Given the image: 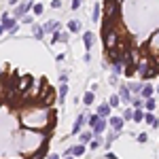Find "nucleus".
I'll use <instances>...</instances> for the list:
<instances>
[{
  "label": "nucleus",
  "mask_w": 159,
  "mask_h": 159,
  "mask_svg": "<svg viewBox=\"0 0 159 159\" xmlns=\"http://www.w3.org/2000/svg\"><path fill=\"white\" fill-rule=\"evenodd\" d=\"M45 142H47V134L43 132H32V129H21L19 134V151L28 155V153H36L40 148H45Z\"/></svg>",
  "instance_id": "f257e3e1"
},
{
  "label": "nucleus",
  "mask_w": 159,
  "mask_h": 159,
  "mask_svg": "<svg viewBox=\"0 0 159 159\" xmlns=\"http://www.w3.org/2000/svg\"><path fill=\"white\" fill-rule=\"evenodd\" d=\"M57 102V91L53 89V87L49 85V83H45V87H43V91H40V96H38L36 100V104L38 106H43V108H47L49 110L53 104Z\"/></svg>",
  "instance_id": "f03ea898"
},
{
  "label": "nucleus",
  "mask_w": 159,
  "mask_h": 159,
  "mask_svg": "<svg viewBox=\"0 0 159 159\" xmlns=\"http://www.w3.org/2000/svg\"><path fill=\"white\" fill-rule=\"evenodd\" d=\"M119 11H121V4H119V2H115V0H104V19L117 21V19H119Z\"/></svg>",
  "instance_id": "7ed1b4c3"
},
{
  "label": "nucleus",
  "mask_w": 159,
  "mask_h": 159,
  "mask_svg": "<svg viewBox=\"0 0 159 159\" xmlns=\"http://www.w3.org/2000/svg\"><path fill=\"white\" fill-rule=\"evenodd\" d=\"M15 32L17 30V19H11L9 17V13H2L0 15V34H4V32Z\"/></svg>",
  "instance_id": "20e7f679"
},
{
  "label": "nucleus",
  "mask_w": 159,
  "mask_h": 159,
  "mask_svg": "<svg viewBox=\"0 0 159 159\" xmlns=\"http://www.w3.org/2000/svg\"><path fill=\"white\" fill-rule=\"evenodd\" d=\"M32 76L30 74H24V76H19L17 79V91H19V96H24V93H28V89L32 87Z\"/></svg>",
  "instance_id": "39448f33"
},
{
  "label": "nucleus",
  "mask_w": 159,
  "mask_h": 159,
  "mask_svg": "<svg viewBox=\"0 0 159 159\" xmlns=\"http://www.w3.org/2000/svg\"><path fill=\"white\" fill-rule=\"evenodd\" d=\"M151 66H153V61H151L147 55H144V57H140V60L136 61V72H138L140 76H142V79H144V74L151 70Z\"/></svg>",
  "instance_id": "423d86ee"
},
{
  "label": "nucleus",
  "mask_w": 159,
  "mask_h": 159,
  "mask_svg": "<svg viewBox=\"0 0 159 159\" xmlns=\"http://www.w3.org/2000/svg\"><path fill=\"white\" fill-rule=\"evenodd\" d=\"M106 129H108V119H100L96 127L91 129V134H93V138H102V134H106Z\"/></svg>",
  "instance_id": "0eeeda50"
},
{
  "label": "nucleus",
  "mask_w": 159,
  "mask_h": 159,
  "mask_svg": "<svg viewBox=\"0 0 159 159\" xmlns=\"http://www.w3.org/2000/svg\"><path fill=\"white\" fill-rule=\"evenodd\" d=\"M123 119L121 117H117V115H112V117H108V127L112 129V132H117V134H121V129H123Z\"/></svg>",
  "instance_id": "6e6552de"
},
{
  "label": "nucleus",
  "mask_w": 159,
  "mask_h": 159,
  "mask_svg": "<svg viewBox=\"0 0 159 159\" xmlns=\"http://www.w3.org/2000/svg\"><path fill=\"white\" fill-rule=\"evenodd\" d=\"M117 96H119V100H121V102H125V104H129V102H132V98H134V96L129 93L127 85H119V93H117Z\"/></svg>",
  "instance_id": "1a4fd4ad"
},
{
  "label": "nucleus",
  "mask_w": 159,
  "mask_h": 159,
  "mask_svg": "<svg viewBox=\"0 0 159 159\" xmlns=\"http://www.w3.org/2000/svg\"><path fill=\"white\" fill-rule=\"evenodd\" d=\"M110 110H112V108L108 106V102H102V104L98 106V110H96V115H98L100 119H108V117H110Z\"/></svg>",
  "instance_id": "9d476101"
},
{
  "label": "nucleus",
  "mask_w": 159,
  "mask_h": 159,
  "mask_svg": "<svg viewBox=\"0 0 159 159\" xmlns=\"http://www.w3.org/2000/svg\"><path fill=\"white\" fill-rule=\"evenodd\" d=\"M32 9V2H19L15 9V17H25V13Z\"/></svg>",
  "instance_id": "9b49d317"
},
{
  "label": "nucleus",
  "mask_w": 159,
  "mask_h": 159,
  "mask_svg": "<svg viewBox=\"0 0 159 159\" xmlns=\"http://www.w3.org/2000/svg\"><path fill=\"white\" fill-rule=\"evenodd\" d=\"M93 40H96L93 32H89V30H87L85 34H83V45H85V53H89V49L93 47Z\"/></svg>",
  "instance_id": "f8f14e48"
},
{
  "label": "nucleus",
  "mask_w": 159,
  "mask_h": 159,
  "mask_svg": "<svg viewBox=\"0 0 159 159\" xmlns=\"http://www.w3.org/2000/svg\"><path fill=\"white\" fill-rule=\"evenodd\" d=\"M83 123H85V115H76V121H74L70 134H81L83 132Z\"/></svg>",
  "instance_id": "ddd939ff"
},
{
  "label": "nucleus",
  "mask_w": 159,
  "mask_h": 159,
  "mask_svg": "<svg viewBox=\"0 0 159 159\" xmlns=\"http://www.w3.org/2000/svg\"><path fill=\"white\" fill-rule=\"evenodd\" d=\"M106 55H108V60L112 61V64H115V61H123V53L117 49V47H115V49H108V51H106Z\"/></svg>",
  "instance_id": "4468645a"
},
{
  "label": "nucleus",
  "mask_w": 159,
  "mask_h": 159,
  "mask_svg": "<svg viewBox=\"0 0 159 159\" xmlns=\"http://www.w3.org/2000/svg\"><path fill=\"white\" fill-rule=\"evenodd\" d=\"M43 30H45V34H55V32H60V21H47L43 25Z\"/></svg>",
  "instance_id": "2eb2a0df"
},
{
  "label": "nucleus",
  "mask_w": 159,
  "mask_h": 159,
  "mask_svg": "<svg viewBox=\"0 0 159 159\" xmlns=\"http://www.w3.org/2000/svg\"><path fill=\"white\" fill-rule=\"evenodd\" d=\"M85 144H81V142H79V144H74V147H70V155H72L74 159L76 157H83V155H85Z\"/></svg>",
  "instance_id": "dca6fc26"
},
{
  "label": "nucleus",
  "mask_w": 159,
  "mask_h": 159,
  "mask_svg": "<svg viewBox=\"0 0 159 159\" xmlns=\"http://www.w3.org/2000/svg\"><path fill=\"white\" fill-rule=\"evenodd\" d=\"M142 87H144V83H129L127 89H129L132 96H140V93H142Z\"/></svg>",
  "instance_id": "f3484780"
},
{
  "label": "nucleus",
  "mask_w": 159,
  "mask_h": 159,
  "mask_svg": "<svg viewBox=\"0 0 159 159\" xmlns=\"http://www.w3.org/2000/svg\"><path fill=\"white\" fill-rule=\"evenodd\" d=\"M79 138H81V144H85V147H87V144L93 140V134H91V129H87V132H81Z\"/></svg>",
  "instance_id": "a211bd4d"
},
{
  "label": "nucleus",
  "mask_w": 159,
  "mask_h": 159,
  "mask_svg": "<svg viewBox=\"0 0 159 159\" xmlns=\"http://www.w3.org/2000/svg\"><path fill=\"white\" fill-rule=\"evenodd\" d=\"M68 96V83H61L60 89H57V102H64Z\"/></svg>",
  "instance_id": "6ab92c4d"
},
{
  "label": "nucleus",
  "mask_w": 159,
  "mask_h": 159,
  "mask_svg": "<svg viewBox=\"0 0 159 159\" xmlns=\"http://www.w3.org/2000/svg\"><path fill=\"white\" fill-rule=\"evenodd\" d=\"M119 138V134L117 132H110V134H106V138H104V148H110L112 147V142Z\"/></svg>",
  "instance_id": "aec40b11"
},
{
  "label": "nucleus",
  "mask_w": 159,
  "mask_h": 159,
  "mask_svg": "<svg viewBox=\"0 0 159 159\" xmlns=\"http://www.w3.org/2000/svg\"><path fill=\"white\" fill-rule=\"evenodd\" d=\"M98 121H100V117L96 115V112H91V115H89V117L85 119V123H87V127H89V129H93V127H96V123H98Z\"/></svg>",
  "instance_id": "412c9836"
},
{
  "label": "nucleus",
  "mask_w": 159,
  "mask_h": 159,
  "mask_svg": "<svg viewBox=\"0 0 159 159\" xmlns=\"http://www.w3.org/2000/svg\"><path fill=\"white\" fill-rule=\"evenodd\" d=\"M129 104H132L134 108H144V98H142V96H134Z\"/></svg>",
  "instance_id": "4be33fe9"
},
{
  "label": "nucleus",
  "mask_w": 159,
  "mask_h": 159,
  "mask_svg": "<svg viewBox=\"0 0 159 159\" xmlns=\"http://www.w3.org/2000/svg\"><path fill=\"white\" fill-rule=\"evenodd\" d=\"M132 121H136V123L144 121V108H134V117H132Z\"/></svg>",
  "instance_id": "5701e85b"
},
{
  "label": "nucleus",
  "mask_w": 159,
  "mask_h": 159,
  "mask_svg": "<svg viewBox=\"0 0 159 159\" xmlns=\"http://www.w3.org/2000/svg\"><path fill=\"white\" fill-rule=\"evenodd\" d=\"M155 106H157L155 98H147V100H144V110H147V112H153V110H155Z\"/></svg>",
  "instance_id": "b1692460"
},
{
  "label": "nucleus",
  "mask_w": 159,
  "mask_h": 159,
  "mask_svg": "<svg viewBox=\"0 0 159 159\" xmlns=\"http://www.w3.org/2000/svg\"><path fill=\"white\" fill-rule=\"evenodd\" d=\"M32 34H34V38H36V40H40V38L45 36V30H43V25H34V28H32Z\"/></svg>",
  "instance_id": "393cba45"
},
{
  "label": "nucleus",
  "mask_w": 159,
  "mask_h": 159,
  "mask_svg": "<svg viewBox=\"0 0 159 159\" xmlns=\"http://www.w3.org/2000/svg\"><path fill=\"white\" fill-rule=\"evenodd\" d=\"M123 70H125L123 61H115V64H112V74H117V76H119V74H123Z\"/></svg>",
  "instance_id": "a878e982"
},
{
  "label": "nucleus",
  "mask_w": 159,
  "mask_h": 159,
  "mask_svg": "<svg viewBox=\"0 0 159 159\" xmlns=\"http://www.w3.org/2000/svg\"><path fill=\"white\" fill-rule=\"evenodd\" d=\"M153 91H155V89H153V85H144V87H142V93H140V96H142L144 100H147V98H153Z\"/></svg>",
  "instance_id": "bb28decb"
},
{
  "label": "nucleus",
  "mask_w": 159,
  "mask_h": 159,
  "mask_svg": "<svg viewBox=\"0 0 159 159\" xmlns=\"http://www.w3.org/2000/svg\"><path fill=\"white\" fill-rule=\"evenodd\" d=\"M79 30H81V24H79V21H76V19H70V21H68V32H79Z\"/></svg>",
  "instance_id": "cd10ccee"
},
{
  "label": "nucleus",
  "mask_w": 159,
  "mask_h": 159,
  "mask_svg": "<svg viewBox=\"0 0 159 159\" xmlns=\"http://www.w3.org/2000/svg\"><path fill=\"white\" fill-rule=\"evenodd\" d=\"M93 100H96L93 91H85V96H83V102H85V106H91V104H93Z\"/></svg>",
  "instance_id": "c85d7f7f"
},
{
  "label": "nucleus",
  "mask_w": 159,
  "mask_h": 159,
  "mask_svg": "<svg viewBox=\"0 0 159 159\" xmlns=\"http://www.w3.org/2000/svg\"><path fill=\"white\" fill-rule=\"evenodd\" d=\"M155 121H157V117H155L153 112H147V110H144V123H148V125H155Z\"/></svg>",
  "instance_id": "c756f323"
},
{
  "label": "nucleus",
  "mask_w": 159,
  "mask_h": 159,
  "mask_svg": "<svg viewBox=\"0 0 159 159\" xmlns=\"http://www.w3.org/2000/svg\"><path fill=\"white\" fill-rule=\"evenodd\" d=\"M87 147H89V151H98V148L102 147V140H100V138H93V140H91Z\"/></svg>",
  "instance_id": "7c9ffc66"
},
{
  "label": "nucleus",
  "mask_w": 159,
  "mask_h": 159,
  "mask_svg": "<svg viewBox=\"0 0 159 159\" xmlns=\"http://www.w3.org/2000/svg\"><path fill=\"white\" fill-rule=\"evenodd\" d=\"M132 117H134V108L123 110V115H121V119H123V121H132Z\"/></svg>",
  "instance_id": "2f4dec72"
},
{
  "label": "nucleus",
  "mask_w": 159,
  "mask_h": 159,
  "mask_svg": "<svg viewBox=\"0 0 159 159\" xmlns=\"http://www.w3.org/2000/svg\"><path fill=\"white\" fill-rule=\"evenodd\" d=\"M119 102H121V100H119V96L115 93V96H110V100H108V106H110V108H117V106H119Z\"/></svg>",
  "instance_id": "473e14b6"
},
{
  "label": "nucleus",
  "mask_w": 159,
  "mask_h": 159,
  "mask_svg": "<svg viewBox=\"0 0 159 159\" xmlns=\"http://www.w3.org/2000/svg\"><path fill=\"white\" fill-rule=\"evenodd\" d=\"M91 19H93V21H100V4H98V2L93 4V13H91Z\"/></svg>",
  "instance_id": "72a5a7b5"
},
{
  "label": "nucleus",
  "mask_w": 159,
  "mask_h": 159,
  "mask_svg": "<svg viewBox=\"0 0 159 159\" xmlns=\"http://www.w3.org/2000/svg\"><path fill=\"white\" fill-rule=\"evenodd\" d=\"M32 11H34V15H43V11H45V7H43L40 2H36V4H32Z\"/></svg>",
  "instance_id": "f704fd0d"
},
{
  "label": "nucleus",
  "mask_w": 159,
  "mask_h": 159,
  "mask_svg": "<svg viewBox=\"0 0 159 159\" xmlns=\"http://www.w3.org/2000/svg\"><path fill=\"white\" fill-rule=\"evenodd\" d=\"M45 155H47V147H45V148H40V151H36V153H34V155H32L30 159H43Z\"/></svg>",
  "instance_id": "c9c22d12"
},
{
  "label": "nucleus",
  "mask_w": 159,
  "mask_h": 159,
  "mask_svg": "<svg viewBox=\"0 0 159 159\" xmlns=\"http://www.w3.org/2000/svg\"><path fill=\"white\" fill-rule=\"evenodd\" d=\"M108 83L112 87H117V85H119V76H117V74H110V81H108Z\"/></svg>",
  "instance_id": "e433bc0d"
},
{
  "label": "nucleus",
  "mask_w": 159,
  "mask_h": 159,
  "mask_svg": "<svg viewBox=\"0 0 159 159\" xmlns=\"http://www.w3.org/2000/svg\"><path fill=\"white\" fill-rule=\"evenodd\" d=\"M136 140H138L140 144H144V142L148 140V136H147V134H138V138H136Z\"/></svg>",
  "instance_id": "4c0bfd02"
},
{
  "label": "nucleus",
  "mask_w": 159,
  "mask_h": 159,
  "mask_svg": "<svg viewBox=\"0 0 159 159\" xmlns=\"http://www.w3.org/2000/svg\"><path fill=\"white\" fill-rule=\"evenodd\" d=\"M81 4H83V0H72V4H70V7H72V11H76Z\"/></svg>",
  "instance_id": "58836bf2"
},
{
  "label": "nucleus",
  "mask_w": 159,
  "mask_h": 159,
  "mask_svg": "<svg viewBox=\"0 0 159 159\" xmlns=\"http://www.w3.org/2000/svg\"><path fill=\"white\" fill-rule=\"evenodd\" d=\"M51 40H53V43L61 40V32H55V34H51Z\"/></svg>",
  "instance_id": "ea45409f"
},
{
  "label": "nucleus",
  "mask_w": 159,
  "mask_h": 159,
  "mask_svg": "<svg viewBox=\"0 0 159 159\" xmlns=\"http://www.w3.org/2000/svg\"><path fill=\"white\" fill-rule=\"evenodd\" d=\"M51 7H53V9H60V7H61V0H51Z\"/></svg>",
  "instance_id": "a19ab883"
},
{
  "label": "nucleus",
  "mask_w": 159,
  "mask_h": 159,
  "mask_svg": "<svg viewBox=\"0 0 159 159\" xmlns=\"http://www.w3.org/2000/svg\"><path fill=\"white\" fill-rule=\"evenodd\" d=\"M21 21H24V24H32V17H30V15H25V17H21Z\"/></svg>",
  "instance_id": "79ce46f5"
},
{
  "label": "nucleus",
  "mask_w": 159,
  "mask_h": 159,
  "mask_svg": "<svg viewBox=\"0 0 159 159\" xmlns=\"http://www.w3.org/2000/svg\"><path fill=\"white\" fill-rule=\"evenodd\" d=\"M106 159H119V157H117L115 153H106Z\"/></svg>",
  "instance_id": "37998d69"
},
{
  "label": "nucleus",
  "mask_w": 159,
  "mask_h": 159,
  "mask_svg": "<svg viewBox=\"0 0 159 159\" xmlns=\"http://www.w3.org/2000/svg\"><path fill=\"white\" fill-rule=\"evenodd\" d=\"M49 159H60V155H55V153H51V155H49Z\"/></svg>",
  "instance_id": "c03bdc74"
},
{
  "label": "nucleus",
  "mask_w": 159,
  "mask_h": 159,
  "mask_svg": "<svg viewBox=\"0 0 159 159\" xmlns=\"http://www.w3.org/2000/svg\"><path fill=\"white\" fill-rule=\"evenodd\" d=\"M64 159H74V157L72 155H64Z\"/></svg>",
  "instance_id": "a18cd8bd"
},
{
  "label": "nucleus",
  "mask_w": 159,
  "mask_h": 159,
  "mask_svg": "<svg viewBox=\"0 0 159 159\" xmlns=\"http://www.w3.org/2000/svg\"><path fill=\"white\" fill-rule=\"evenodd\" d=\"M9 2H11V4H17V0H9Z\"/></svg>",
  "instance_id": "49530a36"
},
{
  "label": "nucleus",
  "mask_w": 159,
  "mask_h": 159,
  "mask_svg": "<svg viewBox=\"0 0 159 159\" xmlns=\"http://www.w3.org/2000/svg\"><path fill=\"white\" fill-rule=\"evenodd\" d=\"M115 2H119V4H121V2H123V0H115Z\"/></svg>",
  "instance_id": "de8ad7c7"
},
{
  "label": "nucleus",
  "mask_w": 159,
  "mask_h": 159,
  "mask_svg": "<svg viewBox=\"0 0 159 159\" xmlns=\"http://www.w3.org/2000/svg\"><path fill=\"white\" fill-rule=\"evenodd\" d=\"M157 93H159V85H157Z\"/></svg>",
  "instance_id": "09e8293b"
}]
</instances>
